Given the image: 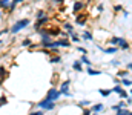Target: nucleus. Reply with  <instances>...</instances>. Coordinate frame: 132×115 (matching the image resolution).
Returning <instances> with one entry per match:
<instances>
[{
    "label": "nucleus",
    "instance_id": "obj_26",
    "mask_svg": "<svg viewBox=\"0 0 132 115\" xmlns=\"http://www.w3.org/2000/svg\"><path fill=\"white\" fill-rule=\"evenodd\" d=\"M77 51H78V52H81V54H86V55H88V49H86V48L78 46V48H77Z\"/></svg>",
    "mask_w": 132,
    "mask_h": 115
},
{
    "label": "nucleus",
    "instance_id": "obj_27",
    "mask_svg": "<svg viewBox=\"0 0 132 115\" xmlns=\"http://www.w3.org/2000/svg\"><path fill=\"white\" fill-rule=\"evenodd\" d=\"M109 63H111L112 66H120V63H121V61H120V60H111Z\"/></svg>",
    "mask_w": 132,
    "mask_h": 115
},
{
    "label": "nucleus",
    "instance_id": "obj_14",
    "mask_svg": "<svg viewBox=\"0 0 132 115\" xmlns=\"http://www.w3.org/2000/svg\"><path fill=\"white\" fill-rule=\"evenodd\" d=\"M80 63H85V65H88V66H91L92 63H91V60H89V57L86 55V54H83L81 57H80Z\"/></svg>",
    "mask_w": 132,
    "mask_h": 115
},
{
    "label": "nucleus",
    "instance_id": "obj_21",
    "mask_svg": "<svg viewBox=\"0 0 132 115\" xmlns=\"http://www.w3.org/2000/svg\"><path fill=\"white\" fill-rule=\"evenodd\" d=\"M128 75H129V71H120V72H117V77H120V78H126Z\"/></svg>",
    "mask_w": 132,
    "mask_h": 115
},
{
    "label": "nucleus",
    "instance_id": "obj_38",
    "mask_svg": "<svg viewBox=\"0 0 132 115\" xmlns=\"http://www.w3.org/2000/svg\"><path fill=\"white\" fill-rule=\"evenodd\" d=\"M88 2H89V0H88Z\"/></svg>",
    "mask_w": 132,
    "mask_h": 115
},
{
    "label": "nucleus",
    "instance_id": "obj_25",
    "mask_svg": "<svg viewBox=\"0 0 132 115\" xmlns=\"http://www.w3.org/2000/svg\"><path fill=\"white\" fill-rule=\"evenodd\" d=\"M35 17H37V20H38V19H42V17H45V11H37Z\"/></svg>",
    "mask_w": 132,
    "mask_h": 115
},
{
    "label": "nucleus",
    "instance_id": "obj_13",
    "mask_svg": "<svg viewBox=\"0 0 132 115\" xmlns=\"http://www.w3.org/2000/svg\"><path fill=\"white\" fill-rule=\"evenodd\" d=\"M115 112H117V115H132L131 109H126V108H121V109H117Z\"/></svg>",
    "mask_w": 132,
    "mask_h": 115
},
{
    "label": "nucleus",
    "instance_id": "obj_31",
    "mask_svg": "<svg viewBox=\"0 0 132 115\" xmlns=\"http://www.w3.org/2000/svg\"><path fill=\"white\" fill-rule=\"evenodd\" d=\"M97 8H98V11H100V12H103V11H104V6H103V5H98Z\"/></svg>",
    "mask_w": 132,
    "mask_h": 115
},
{
    "label": "nucleus",
    "instance_id": "obj_30",
    "mask_svg": "<svg viewBox=\"0 0 132 115\" xmlns=\"http://www.w3.org/2000/svg\"><path fill=\"white\" fill-rule=\"evenodd\" d=\"M6 103H8V100H6L5 97H0V106H2V104H6Z\"/></svg>",
    "mask_w": 132,
    "mask_h": 115
},
{
    "label": "nucleus",
    "instance_id": "obj_35",
    "mask_svg": "<svg viewBox=\"0 0 132 115\" xmlns=\"http://www.w3.org/2000/svg\"><path fill=\"white\" fill-rule=\"evenodd\" d=\"M0 17H2V11H0Z\"/></svg>",
    "mask_w": 132,
    "mask_h": 115
},
{
    "label": "nucleus",
    "instance_id": "obj_6",
    "mask_svg": "<svg viewBox=\"0 0 132 115\" xmlns=\"http://www.w3.org/2000/svg\"><path fill=\"white\" fill-rule=\"evenodd\" d=\"M69 84H71V80H65L62 83V87H60V94H65L66 97H71L72 94L69 92Z\"/></svg>",
    "mask_w": 132,
    "mask_h": 115
},
{
    "label": "nucleus",
    "instance_id": "obj_9",
    "mask_svg": "<svg viewBox=\"0 0 132 115\" xmlns=\"http://www.w3.org/2000/svg\"><path fill=\"white\" fill-rule=\"evenodd\" d=\"M91 111H92L94 114H100V112L104 111V104H103V103H97V104H94V106L91 108Z\"/></svg>",
    "mask_w": 132,
    "mask_h": 115
},
{
    "label": "nucleus",
    "instance_id": "obj_29",
    "mask_svg": "<svg viewBox=\"0 0 132 115\" xmlns=\"http://www.w3.org/2000/svg\"><path fill=\"white\" fill-rule=\"evenodd\" d=\"M92 114V111H91V109H83V114L81 115H91Z\"/></svg>",
    "mask_w": 132,
    "mask_h": 115
},
{
    "label": "nucleus",
    "instance_id": "obj_12",
    "mask_svg": "<svg viewBox=\"0 0 132 115\" xmlns=\"http://www.w3.org/2000/svg\"><path fill=\"white\" fill-rule=\"evenodd\" d=\"M86 72H88L89 75H92V77H95V75H101V71H97V69H92L91 66H88Z\"/></svg>",
    "mask_w": 132,
    "mask_h": 115
},
{
    "label": "nucleus",
    "instance_id": "obj_20",
    "mask_svg": "<svg viewBox=\"0 0 132 115\" xmlns=\"http://www.w3.org/2000/svg\"><path fill=\"white\" fill-rule=\"evenodd\" d=\"M49 61H51V63H60V61H62V57H60V55H54V57L49 58Z\"/></svg>",
    "mask_w": 132,
    "mask_h": 115
},
{
    "label": "nucleus",
    "instance_id": "obj_10",
    "mask_svg": "<svg viewBox=\"0 0 132 115\" xmlns=\"http://www.w3.org/2000/svg\"><path fill=\"white\" fill-rule=\"evenodd\" d=\"M111 91H112V92H117V94H120V95H121V97H123V98H125V97H126V98H128V97H129V95H128V94H126V91H123V89H121V87H120V86H114V87H112V89H111Z\"/></svg>",
    "mask_w": 132,
    "mask_h": 115
},
{
    "label": "nucleus",
    "instance_id": "obj_3",
    "mask_svg": "<svg viewBox=\"0 0 132 115\" xmlns=\"http://www.w3.org/2000/svg\"><path fill=\"white\" fill-rule=\"evenodd\" d=\"M37 106L43 111H54L55 109V101H51L49 98H43L37 103Z\"/></svg>",
    "mask_w": 132,
    "mask_h": 115
},
{
    "label": "nucleus",
    "instance_id": "obj_36",
    "mask_svg": "<svg viewBox=\"0 0 132 115\" xmlns=\"http://www.w3.org/2000/svg\"><path fill=\"white\" fill-rule=\"evenodd\" d=\"M34 2H40V0H34Z\"/></svg>",
    "mask_w": 132,
    "mask_h": 115
},
{
    "label": "nucleus",
    "instance_id": "obj_24",
    "mask_svg": "<svg viewBox=\"0 0 132 115\" xmlns=\"http://www.w3.org/2000/svg\"><path fill=\"white\" fill-rule=\"evenodd\" d=\"M89 104H91L89 100H81V101H78V106H89Z\"/></svg>",
    "mask_w": 132,
    "mask_h": 115
},
{
    "label": "nucleus",
    "instance_id": "obj_18",
    "mask_svg": "<svg viewBox=\"0 0 132 115\" xmlns=\"http://www.w3.org/2000/svg\"><path fill=\"white\" fill-rule=\"evenodd\" d=\"M121 108H126V101H120L118 104L112 106V111H117V109H121Z\"/></svg>",
    "mask_w": 132,
    "mask_h": 115
},
{
    "label": "nucleus",
    "instance_id": "obj_19",
    "mask_svg": "<svg viewBox=\"0 0 132 115\" xmlns=\"http://www.w3.org/2000/svg\"><path fill=\"white\" fill-rule=\"evenodd\" d=\"M121 84H123V86H128V87H129V86H132L131 78H128V77H126V78H121Z\"/></svg>",
    "mask_w": 132,
    "mask_h": 115
},
{
    "label": "nucleus",
    "instance_id": "obj_34",
    "mask_svg": "<svg viewBox=\"0 0 132 115\" xmlns=\"http://www.w3.org/2000/svg\"><path fill=\"white\" fill-rule=\"evenodd\" d=\"M91 115H98V114H94V112H92V114H91Z\"/></svg>",
    "mask_w": 132,
    "mask_h": 115
},
{
    "label": "nucleus",
    "instance_id": "obj_16",
    "mask_svg": "<svg viewBox=\"0 0 132 115\" xmlns=\"http://www.w3.org/2000/svg\"><path fill=\"white\" fill-rule=\"evenodd\" d=\"M98 92L101 94V97H104V98H108V97L112 94V91H111V89H100Z\"/></svg>",
    "mask_w": 132,
    "mask_h": 115
},
{
    "label": "nucleus",
    "instance_id": "obj_22",
    "mask_svg": "<svg viewBox=\"0 0 132 115\" xmlns=\"http://www.w3.org/2000/svg\"><path fill=\"white\" fill-rule=\"evenodd\" d=\"M71 40H72L74 43H78V41H80V36H78V34H74V32H72V34H71Z\"/></svg>",
    "mask_w": 132,
    "mask_h": 115
},
{
    "label": "nucleus",
    "instance_id": "obj_23",
    "mask_svg": "<svg viewBox=\"0 0 132 115\" xmlns=\"http://www.w3.org/2000/svg\"><path fill=\"white\" fill-rule=\"evenodd\" d=\"M31 45H32L31 38H25V40L22 41V46H25V48H26V46H31Z\"/></svg>",
    "mask_w": 132,
    "mask_h": 115
},
{
    "label": "nucleus",
    "instance_id": "obj_11",
    "mask_svg": "<svg viewBox=\"0 0 132 115\" xmlns=\"http://www.w3.org/2000/svg\"><path fill=\"white\" fill-rule=\"evenodd\" d=\"M72 69H74V71H77V72H81V71H83V66H81L80 60H77V61H74V63H72Z\"/></svg>",
    "mask_w": 132,
    "mask_h": 115
},
{
    "label": "nucleus",
    "instance_id": "obj_4",
    "mask_svg": "<svg viewBox=\"0 0 132 115\" xmlns=\"http://www.w3.org/2000/svg\"><path fill=\"white\" fill-rule=\"evenodd\" d=\"M60 95H62V94H60V91H59L57 87H54V86H52V87L48 91V95H46V98H49L51 101H57V100L60 98Z\"/></svg>",
    "mask_w": 132,
    "mask_h": 115
},
{
    "label": "nucleus",
    "instance_id": "obj_17",
    "mask_svg": "<svg viewBox=\"0 0 132 115\" xmlns=\"http://www.w3.org/2000/svg\"><path fill=\"white\" fill-rule=\"evenodd\" d=\"M63 28L66 29V32H69V34H72V32H74V25H72V23H65V25H63Z\"/></svg>",
    "mask_w": 132,
    "mask_h": 115
},
{
    "label": "nucleus",
    "instance_id": "obj_8",
    "mask_svg": "<svg viewBox=\"0 0 132 115\" xmlns=\"http://www.w3.org/2000/svg\"><path fill=\"white\" fill-rule=\"evenodd\" d=\"M101 52H104V54H117L118 52V48L117 46H109V48H98Z\"/></svg>",
    "mask_w": 132,
    "mask_h": 115
},
{
    "label": "nucleus",
    "instance_id": "obj_5",
    "mask_svg": "<svg viewBox=\"0 0 132 115\" xmlns=\"http://www.w3.org/2000/svg\"><path fill=\"white\" fill-rule=\"evenodd\" d=\"M86 20H88V14H85V12H78V14H75V25H78V26H85V25H86Z\"/></svg>",
    "mask_w": 132,
    "mask_h": 115
},
{
    "label": "nucleus",
    "instance_id": "obj_2",
    "mask_svg": "<svg viewBox=\"0 0 132 115\" xmlns=\"http://www.w3.org/2000/svg\"><path fill=\"white\" fill-rule=\"evenodd\" d=\"M111 43H112V46H120V49H123V51H128L131 48L129 41H126L125 37H112Z\"/></svg>",
    "mask_w": 132,
    "mask_h": 115
},
{
    "label": "nucleus",
    "instance_id": "obj_37",
    "mask_svg": "<svg viewBox=\"0 0 132 115\" xmlns=\"http://www.w3.org/2000/svg\"><path fill=\"white\" fill-rule=\"evenodd\" d=\"M54 115H57V114H54Z\"/></svg>",
    "mask_w": 132,
    "mask_h": 115
},
{
    "label": "nucleus",
    "instance_id": "obj_28",
    "mask_svg": "<svg viewBox=\"0 0 132 115\" xmlns=\"http://www.w3.org/2000/svg\"><path fill=\"white\" fill-rule=\"evenodd\" d=\"M29 115H45V111H34Z\"/></svg>",
    "mask_w": 132,
    "mask_h": 115
},
{
    "label": "nucleus",
    "instance_id": "obj_32",
    "mask_svg": "<svg viewBox=\"0 0 132 115\" xmlns=\"http://www.w3.org/2000/svg\"><path fill=\"white\" fill-rule=\"evenodd\" d=\"M131 68H132V63H128V65H126V69H128V71H131Z\"/></svg>",
    "mask_w": 132,
    "mask_h": 115
},
{
    "label": "nucleus",
    "instance_id": "obj_7",
    "mask_svg": "<svg viewBox=\"0 0 132 115\" xmlns=\"http://www.w3.org/2000/svg\"><path fill=\"white\" fill-rule=\"evenodd\" d=\"M83 8H85V3H83V2H80V0H75V2H74V5H72V12H74V14H78Z\"/></svg>",
    "mask_w": 132,
    "mask_h": 115
},
{
    "label": "nucleus",
    "instance_id": "obj_1",
    "mask_svg": "<svg viewBox=\"0 0 132 115\" xmlns=\"http://www.w3.org/2000/svg\"><path fill=\"white\" fill-rule=\"evenodd\" d=\"M28 25H31V20H29V19H20V20H17V22L11 26L9 32H11V34H17V32H20L22 29L28 28Z\"/></svg>",
    "mask_w": 132,
    "mask_h": 115
},
{
    "label": "nucleus",
    "instance_id": "obj_33",
    "mask_svg": "<svg viewBox=\"0 0 132 115\" xmlns=\"http://www.w3.org/2000/svg\"><path fill=\"white\" fill-rule=\"evenodd\" d=\"M15 2H17V5H19V3H23L25 0H15Z\"/></svg>",
    "mask_w": 132,
    "mask_h": 115
},
{
    "label": "nucleus",
    "instance_id": "obj_15",
    "mask_svg": "<svg viewBox=\"0 0 132 115\" xmlns=\"http://www.w3.org/2000/svg\"><path fill=\"white\" fill-rule=\"evenodd\" d=\"M83 40H86V41H91V40H94V37H92V32L91 31H85L83 32Z\"/></svg>",
    "mask_w": 132,
    "mask_h": 115
}]
</instances>
